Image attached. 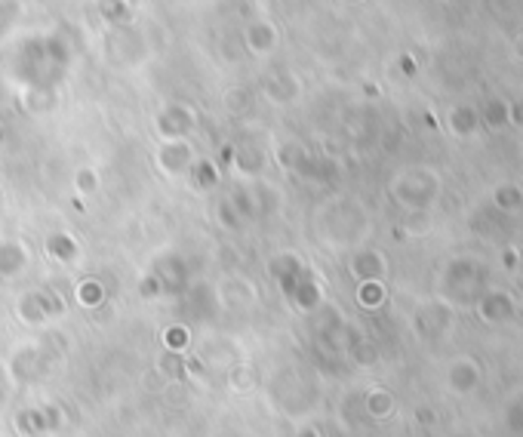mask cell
Segmentation results:
<instances>
[{"mask_svg": "<svg viewBox=\"0 0 523 437\" xmlns=\"http://www.w3.org/2000/svg\"><path fill=\"white\" fill-rule=\"evenodd\" d=\"M246 46H250L253 53H268L278 46V28H274L271 22H256L250 25V31H246Z\"/></svg>", "mask_w": 523, "mask_h": 437, "instance_id": "1", "label": "cell"}, {"mask_svg": "<svg viewBox=\"0 0 523 437\" xmlns=\"http://www.w3.org/2000/svg\"><path fill=\"white\" fill-rule=\"evenodd\" d=\"M99 10H102V16L114 25L130 22V4H126V0H99Z\"/></svg>", "mask_w": 523, "mask_h": 437, "instance_id": "2", "label": "cell"}]
</instances>
